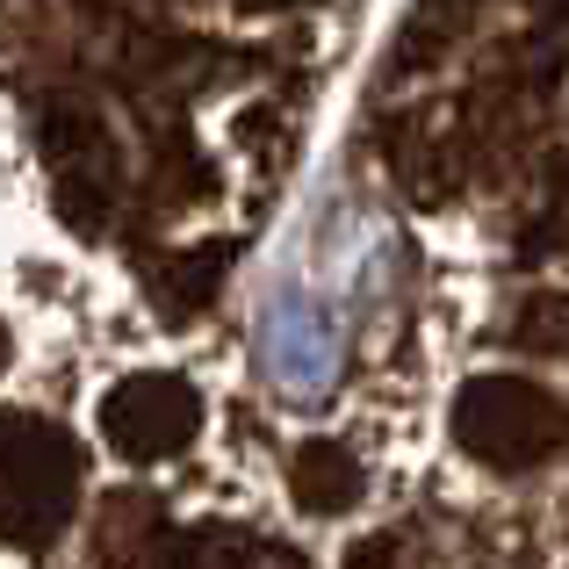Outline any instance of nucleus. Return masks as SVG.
<instances>
[{
  "label": "nucleus",
  "instance_id": "obj_1",
  "mask_svg": "<svg viewBox=\"0 0 569 569\" xmlns=\"http://www.w3.org/2000/svg\"><path fill=\"white\" fill-rule=\"evenodd\" d=\"M325 0H0V569H440L289 389Z\"/></svg>",
  "mask_w": 569,
  "mask_h": 569
}]
</instances>
